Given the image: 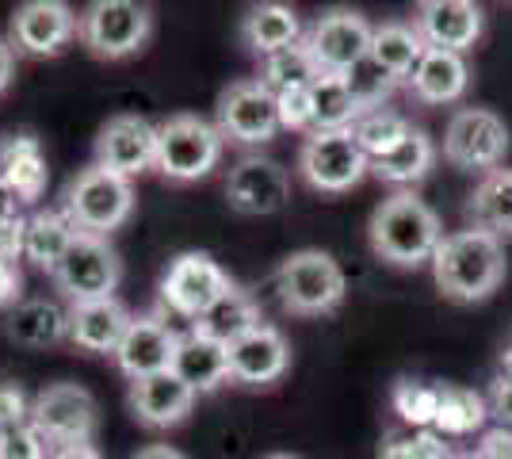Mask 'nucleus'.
<instances>
[{
  "label": "nucleus",
  "instance_id": "39",
  "mask_svg": "<svg viewBox=\"0 0 512 459\" xmlns=\"http://www.w3.org/2000/svg\"><path fill=\"white\" fill-rule=\"evenodd\" d=\"M276 104H279V127H283V131L314 134V104H310V88L279 92Z\"/></svg>",
  "mask_w": 512,
  "mask_h": 459
},
{
  "label": "nucleus",
  "instance_id": "29",
  "mask_svg": "<svg viewBox=\"0 0 512 459\" xmlns=\"http://www.w3.org/2000/svg\"><path fill=\"white\" fill-rule=\"evenodd\" d=\"M256 326H264V314H260V303H256L253 295L245 291V287H230L218 303L192 322V329L199 333H207L214 341H222V345H234L237 337H245V333H253Z\"/></svg>",
  "mask_w": 512,
  "mask_h": 459
},
{
  "label": "nucleus",
  "instance_id": "6",
  "mask_svg": "<svg viewBox=\"0 0 512 459\" xmlns=\"http://www.w3.org/2000/svg\"><path fill=\"white\" fill-rule=\"evenodd\" d=\"M226 138L214 123L192 111H180L157 123V173L169 184H195L222 161Z\"/></svg>",
  "mask_w": 512,
  "mask_h": 459
},
{
  "label": "nucleus",
  "instance_id": "26",
  "mask_svg": "<svg viewBox=\"0 0 512 459\" xmlns=\"http://www.w3.org/2000/svg\"><path fill=\"white\" fill-rule=\"evenodd\" d=\"M241 43H245V50H253L256 58H272L287 46H299V12L287 4H256L241 20Z\"/></svg>",
  "mask_w": 512,
  "mask_h": 459
},
{
  "label": "nucleus",
  "instance_id": "24",
  "mask_svg": "<svg viewBox=\"0 0 512 459\" xmlns=\"http://www.w3.org/2000/svg\"><path fill=\"white\" fill-rule=\"evenodd\" d=\"M0 184L20 199L39 203L46 192V157L35 134H12L0 142Z\"/></svg>",
  "mask_w": 512,
  "mask_h": 459
},
{
  "label": "nucleus",
  "instance_id": "7",
  "mask_svg": "<svg viewBox=\"0 0 512 459\" xmlns=\"http://www.w3.org/2000/svg\"><path fill=\"white\" fill-rule=\"evenodd\" d=\"M299 173L314 192L341 196L371 173V161L352 131H314L299 146Z\"/></svg>",
  "mask_w": 512,
  "mask_h": 459
},
{
  "label": "nucleus",
  "instance_id": "50",
  "mask_svg": "<svg viewBox=\"0 0 512 459\" xmlns=\"http://www.w3.org/2000/svg\"><path fill=\"white\" fill-rule=\"evenodd\" d=\"M264 459H299V456H287V452H276V456H264Z\"/></svg>",
  "mask_w": 512,
  "mask_h": 459
},
{
  "label": "nucleus",
  "instance_id": "42",
  "mask_svg": "<svg viewBox=\"0 0 512 459\" xmlns=\"http://www.w3.org/2000/svg\"><path fill=\"white\" fill-rule=\"evenodd\" d=\"M490 414L501 421V429L512 425V379L505 372L497 375L490 387Z\"/></svg>",
  "mask_w": 512,
  "mask_h": 459
},
{
  "label": "nucleus",
  "instance_id": "10",
  "mask_svg": "<svg viewBox=\"0 0 512 459\" xmlns=\"http://www.w3.org/2000/svg\"><path fill=\"white\" fill-rule=\"evenodd\" d=\"M230 287L234 280L211 253H180L161 276V306L188 322H199Z\"/></svg>",
  "mask_w": 512,
  "mask_h": 459
},
{
  "label": "nucleus",
  "instance_id": "16",
  "mask_svg": "<svg viewBox=\"0 0 512 459\" xmlns=\"http://www.w3.org/2000/svg\"><path fill=\"white\" fill-rule=\"evenodd\" d=\"M226 199L237 215H276L291 199V176L272 157L249 153L226 176Z\"/></svg>",
  "mask_w": 512,
  "mask_h": 459
},
{
  "label": "nucleus",
  "instance_id": "1",
  "mask_svg": "<svg viewBox=\"0 0 512 459\" xmlns=\"http://www.w3.org/2000/svg\"><path fill=\"white\" fill-rule=\"evenodd\" d=\"M505 245L486 230H459L440 241L432 257V280L451 303H482L505 284Z\"/></svg>",
  "mask_w": 512,
  "mask_h": 459
},
{
  "label": "nucleus",
  "instance_id": "34",
  "mask_svg": "<svg viewBox=\"0 0 512 459\" xmlns=\"http://www.w3.org/2000/svg\"><path fill=\"white\" fill-rule=\"evenodd\" d=\"M318 77L321 73H318V66H314V58H310V50H306V43H299V46L279 50L272 58H264L256 81L264 88H272L279 96V92H291V88H310Z\"/></svg>",
  "mask_w": 512,
  "mask_h": 459
},
{
  "label": "nucleus",
  "instance_id": "12",
  "mask_svg": "<svg viewBox=\"0 0 512 459\" xmlns=\"http://www.w3.org/2000/svg\"><path fill=\"white\" fill-rule=\"evenodd\" d=\"M214 127L234 146H264V142H272L283 131L279 127L276 92L264 88L260 81H234L230 88H222V96L214 104Z\"/></svg>",
  "mask_w": 512,
  "mask_h": 459
},
{
  "label": "nucleus",
  "instance_id": "21",
  "mask_svg": "<svg viewBox=\"0 0 512 459\" xmlns=\"http://www.w3.org/2000/svg\"><path fill=\"white\" fill-rule=\"evenodd\" d=\"M417 27L428 46L463 54L482 39V8L470 0H425L417 8Z\"/></svg>",
  "mask_w": 512,
  "mask_h": 459
},
{
  "label": "nucleus",
  "instance_id": "23",
  "mask_svg": "<svg viewBox=\"0 0 512 459\" xmlns=\"http://www.w3.org/2000/svg\"><path fill=\"white\" fill-rule=\"evenodd\" d=\"M4 333L20 349H58L69 341V306L58 299H27L8 310Z\"/></svg>",
  "mask_w": 512,
  "mask_h": 459
},
{
  "label": "nucleus",
  "instance_id": "51",
  "mask_svg": "<svg viewBox=\"0 0 512 459\" xmlns=\"http://www.w3.org/2000/svg\"><path fill=\"white\" fill-rule=\"evenodd\" d=\"M451 459H478V456H451Z\"/></svg>",
  "mask_w": 512,
  "mask_h": 459
},
{
  "label": "nucleus",
  "instance_id": "22",
  "mask_svg": "<svg viewBox=\"0 0 512 459\" xmlns=\"http://www.w3.org/2000/svg\"><path fill=\"white\" fill-rule=\"evenodd\" d=\"M180 383H188L195 394H211L222 383H230V345L214 341L199 329L180 333L176 352H172V368Z\"/></svg>",
  "mask_w": 512,
  "mask_h": 459
},
{
  "label": "nucleus",
  "instance_id": "20",
  "mask_svg": "<svg viewBox=\"0 0 512 459\" xmlns=\"http://www.w3.org/2000/svg\"><path fill=\"white\" fill-rule=\"evenodd\" d=\"M130 314L119 299H96V303H73L69 306V341L81 352L92 356H115L123 337H127Z\"/></svg>",
  "mask_w": 512,
  "mask_h": 459
},
{
  "label": "nucleus",
  "instance_id": "28",
  "mask_svg": "<svg viewBox=\"0 0 512 459\" xmlns=\"http://www.w3.org/2000/svg\"><path fill=\"white\" fill-rule=\"evenodd\" d=\"M428 54V43L421 35L417 23H379L375 35H371V58L390 73V77H413V69L421 66V58Z\"/></svg>",
  "mask_w": 512,
  "mask_h": 459
},
{
  "label": "nucleus",
  "instance_id": "46",
  "mask_svg": "<svg viewBox=\"0 0 512 459\" xmlns=\"http://www.w3.org/2000/svg\"><path fill=\"white\" fill-rule=\"evenodd\" d=\"M50 459H104L96 444H69V448H54Z\"/></svg>",
  "mask_w": 512,
  "mask_h": 459
},
{
  "label": "nucleus",
  "instance_id": "45",
  "mask_svg": "<svg viewBox=\"0 0 512 459\" xmlns=\"http://www.w3.org/2000/svg\"><path fill=\"white\" fill-rule=\"evenodd\" d=\"M12 81H16V50L8 39H0V96L12 88Z\"/></svg>",
  "mask_w": 512,
  "mask_h": 459
},
{
  "label": "nucleus",
  "instance_id": "40",
  "mask_svg": "<svg viewBox=\"0 0 512 459\" xmlns=\"http://www.w3.org/2000/svg\"><path fill=\"white\" fill-rule=\"evenodd\" d=\"M0 459H50V444L31 425L4 429L0 433Z\"/></svg>",
  "mask_w": 512,
  "mask_h": 459
},
{
  "label": "nucleus",
  "instance_id": "49",
  "mask_svg": "<svg viewBox=\"0 0 512 459\" xmlns=\"http://www.w3.org/2000/svg\"><path fill=\"white\" fill-rule=\"evenodd\" d=\"M505 375H509V379H512V349L505 352Z\"/></svg>",
  "mask_w": 512,
  "mask_h": 459
},
{
  "label": "nucleus",
  "instance_id": "38",
  "mask_svg": "<svg viewBox=\"0 0 512 459\" xmlns=\"http://www.w3.org/2000/svg\"><path fill=\"white\" fill-rule=\"evenodd\" d=\"M379 459H451V452L436 429H409V433H390Z\"/></svg>",
  "mask_w": 512,
  "mask_h": 459
},
{
  "label": "nucleus",
  "instance_id": "41",
  "mask_svg": "<svg viewBox=\"0 0 512 459\" xmlns=\"http://www.w3.org/2000/svg\"><path fill=\"white\" fill-rule=\"evenodd\" d=\"M31 402L35 398L23 391L20 383H0V433L31 425Z\"/></svg>",
  "mask_w": 512,
  "mask_h": 459
},
{
  "label": "nucleus",
  "instance_id": "32",
  "mask_svg": "<svg viewBox=\"0 0 512 459\" xmlns=\"http://www.w3.org/2000/svg\"><path fill=\"white\" fill-rule=\"evenodd\" d=\"M490 417V402L470 387H451L444 383L440 387V406H436V421L432 429L440 437H467V433H478Z\"/></svg>",
  "mask_w": 512,
  "mask_h": 459
},
{
  "label": "nucleus",
  "instance_id": "25",
  "mask_svg": "<svg viewBox=\"0 0 512 459\" xmlns=\"http://www.w3.org/2000/svg\"><path fill=\"white\" fill-rule=\"evenodd\" d=\"M467 85L470 69L463 62V54L436 50V46H428L421 66L413 69V77H409V88H413V96L421 104H455V100H463Z\"/></svg>",
  "mask_w": 512,
  "mask_h": 459
},
{
  "label": "nucleus",
  "instance_id": "27",
  "mask_svg": "<svg viewBox=\"0 0 512 459\" xmlns=\"http://www.w3.org/2000/svg\"><path fill=\"white\" fill-rule=\"evenodd\" d=\"M73 238H77V226L69 222L62 207H39L27 219V230H23V257L54 276L62 257L69 253Z\"/></svg>",
  "mask_w": 512,
  "mask_h": 459
},
{
  "label": "nucleus",
  "instance_id": "19",
  "mask_svg": "<svg viewBox=\"0 0 512 459\" xmlns=\"http://www.w3.org/2000/svg\"><path fill=\"white\" fill-rule=\"evenodd\" d=\"M195 398L199 394L188 383H180L172 372H161V375H150V379L130 383L127 406L130 414H134V421L146 425V429H176L195 410Z\"/></svg>",
  "mask_w": 512,
  "mask_h": 459
},
{
  "label": "nucleus",
  "instance_id": "8",
  "mask_svg": "<svg viewBox=\"0 0 512 459\" xmlns=\"http://www.w3.org/2000/svg\"><path fill=\"white\" fill-rule=\"evenodd\" d=\"M96 425V398L81 383H50L31 402V429L50 444V452L69 444H92Z\"/></svg>",
  "mask_w": 512,
  "mask_h": 459
},
{
  "label": "nucleus",
  "instance_id": "17",
  "mask_svg": "<svg viewBox=\"0 0 512 459\" xmlns=\"http://www.w3.org/2000/svg\"><path fill=\"white\" fill-rule=\"evenodd\" d=\"M176 341H180V333L165 322V314H142V318L130 322L127 337H123V345L111 360H115L119 375L138 383V379L169 372Z\"/></svg>",
  "mask_w": 512,
  "mask_h": 459
},
{
  "label": "nucleus",
  "instance_id": "18",
  "mask_svg": "<svg viewBox=\"0 0 512 459\" xmlns=\"http://www.w3.org/2000/svg\"><path fill=\"white\" fill-rule=\"evenodd\" d=\"M291 368V345L276 326H256L230 345V383L241 387H272Z\"/></svg>",
  "mask_w": 512,
  "mask_h": 459
},
{
  "label": "nucleus",
  "instance_id": "11",
  "mask_svg": "<svg viewBox=\"0 0 512 459\" xmlns=\"http://www.w3.org/2000/svg\"><path fill=\"white\" fill-rule=\"evenodd\" d=\"M509 153V127L490 108H459L444 131V157L463 173H493Z\"/></svg>",
  "mask_w": 512,
  "mask_h": 459
},
{
  "label": "nucleus",
  "instance_id": "9",
  "mask_svg": "<svg viewBox=\"0 0 512 459\" xmlns=\"http://www.w3.org/2000/svg\"><path fill=\"white\" fill-rule=\"evenodd\" d=\"M119 280H123V261H119L115 245L96 234H77L54 272V287L69 299V306L115 299Z\"/></svg>",
  "mask_w": 512,
  "mask_h": 459
},
{
  "label": "nucleus",
  "instance_id": "48",
  "mask_svg": "<svg viewBox=\"0 0 512 459\" xmlns=\"http://www.w3.org/2000/svg\"><path fill=\"white\" fill-rule=\"evenodd\" d=\"M130 459H188L184 452H176L169 444H150V448H142V452H134Z\"/></svg>",
  "mask_w": 512,
  "mask_h": 459
},
{
  "label": "nucleus",
  "instance_id": "13",
  "mask_svg": "<svg viewBox=\"0 0 512 459\" xmlns=\"http://www.w3.org/2000/svg\"><path fill=\"white\" fill-rule=\"evenodd\" d=\"M371 35H375V27L363 20L360 12L333 8V12L314 20V27L302 35V43L310 50L318 73L344 77L356 62H363L371 54Z\"/></svg>",
  "mask_w": 512,
  "mask_h": 459
},
{
  "label": "nucleus",
  "instance_id": "33",
  "mask_svg": "<svg viewBox=\"0 0 512 459\" xmlns=\"http://www.w3.org/2000/svg\"><path fill=\"white\" fill-rule=\"evenodd\" d=\"M310 104H314V131H352L360 123V108L344 85V77L321 73L310 85Z\"/></svg>",
  "mask_w": 512,
  "mask_h": 459
},
{
  "label": "nucleus",
  "instance_id": "44",
  "mask_svg": "<svg viewBox=\"0 0 512 459\" xmlns=\"http://www.w3.org/2000/svg\"><path fill=\"white\" fill-rule=\"evenodd\" d=\"M478 459H512V429H493L486 433Z\"/></svg>",
  "mask_w": 512,
  "mask_h": 459
},
{
  "label": "nucleus",
  "instance_id": "2",
  "mask_svg": "<svg viewBox=\"0 0 512 459\" xmlns=\"http://www.w3.org/2000/svg\"><path fill=\"white\" fill-rule=\"evenodd\" d=\"M367 234H371V249L379 261L394 268H417L436 257L444 241V226L425 199H417L413 192H394L375 207Z\"/></svg>",
  "mask_w": 512,
  "mask_h": 459
},
{
  "label": "nucleus",
  "instance_id": "15",
  "mask_svg": "<svg viewBox=\"0 0 512 459\" xmlns=\"http://www.w3.org/2000/svg\"><path fill=\"white\" fill-rule=\"evenodd\" d=\"M77 39V16L62 0H27L8 20V43L27 58H58Z\"/></svg>",
  "mask_w": 512,
  "mask_h": 459
},
{
  "label": "nucleus",
  "instance_id": "4",
  "mask_svg": "<svg viewBox=\"0 0 512 459\" xmlns=\"http://www.w3.org/2000/svg\"><path fill=\"white\" fill-rule=\"evenodd\" d=\"M62 211L77 226V234L111 238L134 215V180L88 165L65 184Z\"/></svg>",
  "mask_w": 512,
  "mask_h": 459
},
{
  "label": "nucleus",
  "instance_id": "14",
  "mask_svg": "<svg viewBox=\"0 0 512 459\" xmlns=\"http://www.w3.org/2000/svg\"><path fill=\"white\" fill-rule=\"evenodd\" d=\"M92 165L127 180L157 169V123L142 115H111L96 134Z\"/></svg>",
  "mask_w": 512,
  "mask_h": 459
},
{
  "label": "nucleus",
  "instance_id": "43",
  "mask_svg": "<svg viewBox=\"0 0 512 459\" xmlns=\"http://www.w3.org/2000/svg\"><path fill=\"white\" fill-rule=\"evenodd\" d=\"M20 291H23V272L20 261H4L0 264V310L8 306H20Z\"/></svg>",
  "mask_w": 512,
  "mask_h": 459
},
{
  "label": "nucleus",
  "instance_id": "47",
  "mask_svg": "<svg viewBox=\"0 0 512 459\" xmlns=\"http://www.w3.org/2000/svg\"><path fill=\"white\" fill-rule=\"evenodd\" d=\"M16 203H20V199H16L12 192H8V188H4V184H0V230H4V226H12V222L20 219Z\"/></svg>",
  "mask_w": 512,
  "mask_h": 459
},
{
  "label": "nucleus",
  "instance_id": "3",
  "mask_svg": "<svg viewBox=\"0 0 512 459\" xmlns=\"http://www.w3.org/2000/svg\"><path fill=\"white\" fill-rule=\"evenodd\" d=\"M153 39V8L138 0H92L77 16V43L100 62L142 54Z\"/></svg>",
  "mask_w": 512,
  "mask_h": 459
},
{
  "label": "nucleus",
  "instance_id": "36",
  "mask_svg": "<svg viewBox=\"0 0 512 459\" xmlns=\"http://www.w3.org/2000/svg\"><path fill=\"white\" fill-rule=\"evenodd\" d=\"M344 85H348V92H352V100H356L360 115H371V111L383 108V100H390V92H394V85H398V77H390V73L367 54L363 62H356V66L344 73Z\"/></svg>",
  "mask_w": 512,
  "mask_h": 459
},
{
  "label": "nucleus",
  "instance_id": "30",
  "mask_svg": "<svg viewBox=\"0 0 512 459\" xmlns=\"http://www.w3.org/2000/svg\"><path fill=\"white\" fill-rule=\"evenodd\" d=\"M467 215L474 230H486L493 238H512V169H493L478 180Z\"/></svg>",
  "mask_w": 512,
  "mask_h": 459
},
{
  "label": "nucleus",
  "instance_id": "37",
  "mask_svg": "<svg viewBox=\"0 0 512 459\" xmlns=\"http://www.w3.org/2000/svg\"><path fill=\"white\" fill-rule=\"evenodd\" d=\"M394 414L402 417L413 429H432L436 421V406H440V387H428V383H417V379H398L394 383Z\"/></svg>",
  "mask_w": 512,
  "mask_h": 459
},
{
  "label": "nucleus",
  "instance_id": "35",
  "mask_svg": "<svg viewBox=\"0 0 512 459\" xmlns=\"http://www.w3.org/2000/svg\"><path fill=\"white\" fill-rule=\"evenodd\" d=\"M409 131H413L409 119H402L398 111H386V108L371 111V115H360V123L352 127L356 142H360V150L367 153V161H375V157L390 153Z\"/></svg>",
  "mask_w": 512,
  "mask_h": 459
},
{
  "label": "nucleus",
  "instance_id": "31",
  "mask_svg": "<svg viewBox=\"0 0 512 459\" xmlns=\"http://www.w3.org/2000/svg\"><path fill=\"white\" fill-rule=\"evenodd\" d=\"M432 161H436L432 138H428L421 127H413L394 150L371 161V176H379L383 184H417V180L428 176Z\"/></svg>",
  "mask_w": 512,
  "mask_h": 459
},
{
  "label": "nucleus",
  "instance_id": "5",
  "mask_svg": "<svg viewBox=\"0 0 512 459\" xmlns=\"http://www.w3.org/2000/svg\"><path fill=\"white\" fill-rule=\"evenodd\" d=\"M279 306L295 318H321L344 303V268L321 249H299L276 268Z\"/></svg>",
  "mask_w": 512,
  "mask_h": 459
}]
</instances>
